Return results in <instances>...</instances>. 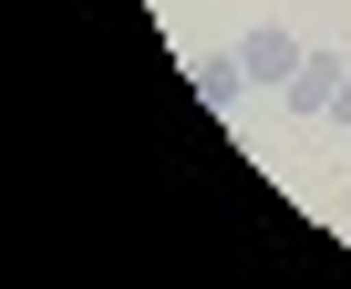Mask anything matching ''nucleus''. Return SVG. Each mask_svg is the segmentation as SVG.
<instances>
[{
	"instance_id": "obj_1",
	"label": "nucleus",
	"mask_w": 351,
	"mask_h": 289,
	"mask_svg": "<svg viewBox=\"0 0 351 289\" xmlns=\"http://www.w3.org/2000/svg\"><path fill=\"white\" fill-rule=\"evenodd\" d=\"M238 62H248V83H258V93H279V83H289V73L310 62V42H300L289 21H258V32L238 42Z\"/></svg>"
},
{
	"instance_id": "obj_4",
	"label": "nucleus",
	"mask_w": 351,
	"mask_h": 289,
	"mask_svg": "<svg viewBox=\"0 0 351 289\" xmlns=\"http://www.w3.org/2000/svg\"><path fill=\"white\" fill-rule=\"evenodd\" d=\"M320 124H351V73H341V93H330V114H320Z\"/></svg>"
},
{
	"instance_id": "obj_3",
	"label": "nucleus",
	"mask_w": 351,
	"mask_h": 289,
	"mask_svg": "<svg viewBox=\"0 0 351 289\" xmlns=\"http://www.w3.org/2000/svg\"><path fill=\"white\" fill-rule=\"evenodd\" d=\"M238 93H248V62H238V52H197V103H207V114H228Z\"/></svg>"
},
{
	"instance_id": "obj_2",
	"label": "nucleus",
	"mask_w": 351,
	"mask_h": 289,
	"mask_svg": "<svg viewBox=\"0 0 351 289\" xmlns=\"http://www.w3.org/2000/svg\"><path fill=\"white\" fill-rule=\"evenodd\" d=\"M341 73H351L341 52H310V62H300V73L279 83V103H289L300 124H320V114H330V93H341Z\"/></svg>"
}]
</instances>
